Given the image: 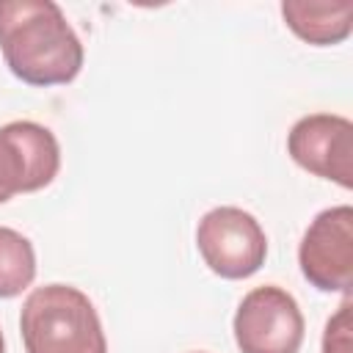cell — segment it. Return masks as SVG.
Returning <instances> with one entry per match:
<instances>
[{
  "mask_svg": "<svg viewBox=\"0 0 353 353\" xmlns=\"http://www.w3.org/2000/svg\"><path fill=\"white\" fill-rule=\"evenodd\" d=\"M232 328L240 353H298L306 323L287 290L265 284L240 301Z\"/></svg>",
  "mask_w": 353,
  "mask_h": 353,
  "instance_id": "277c9868",
  "label": "cell"
},
{
  "mask_svg": "<svg viewBox=\"0 0 353 353\" xmlns=\"http://www.w3.org/2000/svg\"><path fill=\"white\" fill-rule=\"evenodd\" d=\"M19 331L25 353H108L91 298L72 284L36 287L22 303Z\"/></svg>",
  "mask_w": 353,
  "mask_h": 353,
  "instance_id": "7a4b0ae2",
  "label": "cell"
},
{
  "mask_svg": "<svg viewBox=\"0 0 353 353\" xmlns=\"http://www.w3.org/2000/svg\"><path fill=\"white\" fill-rule=\"evenodd\" d=\"M0 52L28 85H66L83 69V44L52 0H0Z\"/></svg>",
  "mask_w": 353,
  "mask_h": 353,
  "instance_id": "6da1fadb",
  "label": "cell"
},
{
  "mask_svg": "<svg viewBox=\"0 0 353 353\" xmlns=\"http://www.w3.org/2000/svg\"><path fill=\"white\" fill-rule=\"evenodd\" d=\"M196 245L204 265L221 279H248L268 256V237L259 221L240 207L210 210L196 229Z\"/></svg>",
  "mask_w": 353,
  "mask_h": 353,
  "instance_id": "3957f363",
  "label": "cell"
},
{
  "mask_svg": "<svg viewBox=\"0 0 353 353\" xmlns=\"http://www.w3.org/2000/svg\"><path fill=\"white\" fill-rule=\"evenodd\" d=\"M0 353H6V339H3V331H0Z\"/></svg>",
  "mask_w": 353,
  "mask_h": 353,
  "instance_id": "8fae6325",
  "label": "cell"
},
{
  "mask_svg": "<svg viewBox=\"0 0 353 353\" xmlns=\"http://www.w3.org/2000/svg\"><path fill=\"white\" fill-rule=\"evenodd\" d=\"M61 168L55 135L36 121H8L0 127V204L17 193L47 188Z\"/></svg>",
  "mask_w": 353,
  "mask_h": 353,
  "instance_id": "8992f818",
  "label": "cell"
},
{
  "mask_svg": "<svg viewBox=\"0 0 353 353\" xmlns=\"http://www.w3.org/2000/svg\"><path fill=\"white\" fill-rule=\"evenodd\" d=\"M36 279L33 243L11 226H0V298L22 295Z\"/></svg>",
  "mask_w": 353,
  "mask_h": 353,
  "instance_id": "9c48e42d",
  "label": "cell"
},
{
  "mask_svg": "<svg viewBox=\"0 0 353 353\" xmlns=\"http://www.w3.org/2000/svg\"><path fill=\"white\" fill-rule=\"evenodd\" d=\"M303 279L323 292H350L353 284V207L339 204L314 215L298 245Z\"/></svg>",
  "mask_w": 353,
  "mask_h": 353,
  "instance_id": "5b68a950",
  "label": "cell"
},
{
  "mask_svg": "<svg viewBox=\"0 0 353 353\" xmlns=\"http://www.w3.org/2000/svg\"><path fill=\"white\" fill-rule=\"evenodd\" d=\"M287 28L306 44H339L353 30V0H284Z\"/></svg>",
  "mask_w": 353,
  "mask_h": 353,
  "instance_id": "ba28073f",
  "label": "cell"
},
{
  "mask_svg": "<svg viewBox=\"0 0 353 353\" xmlns=\"http://www.w3.org/2000/svg\"><path fill=\"white\" fill-rule=\"evenodd\" d=\"M290 157L309 174L353 188V121L336 113H309L287 135Z\"/></svg>",
  "mask_w": 353,
  "mask_h": 353,
  "instance_id": "52a82bcc",
  "label": "cell"
},
{
  "mask_svg": "<svg viewBox=\"0 0 353 353\" xmlns=\"http://www.w3.org/2000/svg\"><path fill=\"white\" fill-rule=\"evenodd\" d=\"M320 353H353V320H350V298L328 317L323 331V350Z\"/></svg>",
  "mask_w": 353,
  "mask_h": 353,
  "instance_id": "30bf717a",
  "label": "cell"
}]
</instances>
